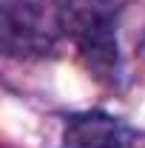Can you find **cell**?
Masks as SVG:
<instances>
[{
  "mask_svg": "<svg viewBox=\"0 0 145 148\" xmlns=\"http://www.w3.org/2000/svg\"><path fill=\"white\" fill-rule=\"evenodd\" d=\"M134 131L103 111H83L66 120L63 148H131Z\"/></svg>",
  "mask_w": 145,
  "mask_h": 148,
  "instance_id": "3",
  "label": "cell"
},
{
  "mask_svg": "<svg viewBox=\"0 0 145 148\" xmlns=\"http://www.w3.org/2000/svg\"><path fill=\"white\" fill-rule=\"evenodd\" d=\"M63 34L68 37L100 80H117L120 51H117V9L114 0H57Z\"/></svg>",
  "mask_w": 145,
  "mask_h": 148,
  "instance_id": "1",
  "label": "cell"
},
{
  "mask_svg": "<svg viewBox=\"0 0 145 148\" xmlns=\"http://www.w3.org/2000/svg\"><path fill=\"white\" fill-rule=\"evenodd\" d=\"M63 34L60 6L46 0H6L3 6V51L9 57H43Z\"/></svg>",
  "mask_w": 145,
  "mask_h": 148,
  "instance_id": "2",
  "label": "cell"
}]
</instances>
